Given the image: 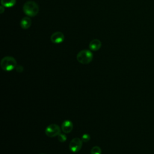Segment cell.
<instances>
[{
	"mask_svg": "<svg viewBox=\"0 0 154 154\" xmlns=\"http://www.w3.org/2000/svg\"><path fill=\"white\" fill-rule=\"evenodd\" d=\"M23 11L25 14L29 17H34L36 16L39 11L38 5L32 1H28L26 2L23 6Z\"/></svg>",
	"mask_w": 154,
	"mask_h": 154,
	"instance_id": "cell-1",
	"label": "cell"
},
{
	"mask_svg": "<svg viewBox=\"0 0 154 154\" xmlns=\"http://www.w3.org/2000/svg\"><path fill=\"white\" fill-rule=\"evenodd\" d=\"M17 66V61L14 58L7 56L4 57L1 61V68L7 72H10L16 69Z\"/></svg>",
	"mask_w": 154,
	"mask_h": 154,
	"instance_id": "cell-2",
	"label": "cell"
},
{
	"mask_svg": "<svg viewBox=\"0 0 154 154\" xmlns=\"http://www.w3.org/2000/svg\"><path fill=\"white\" fill-rule=\"evenodd\" d=\"M93 57V55L92 52L87 49L81 51L76 55L77 61L82 64H87L90 63L92 61Z\"/></svg>",
	"mask_w": 154,
	"mask_h": 154,
	"instance_id": "cell-3",
	"label": "cell"
},
{
	"mask_svg": "<svg viewBox=\"0 0 154 154\" xmlns=\"http://www.w3.org/2000/svg\"><path fill=\"white\" fill-rule=\"evenodd\" d=\"M61 129L57 124H51L48 125L45 131V134L51 138L58 136L61 133Z\"/></svg>",
	"mask_w": 154,
	"mask_h": 154,
	"instance_id": "cell-4",
	"label": "cell"
},
{
	"mask_svg": "<svg viewBox=\"0 0 154 154\" xmlns=\"http://www.w3.org/2000/svg\"><path fill=\"white\" fill-rule=\"evenodd\" d=\"M82 141L81 139L78 137H75L73 138L69 145V147L70 150L72 152L76 153L78 152L82 148Z\"/></svg>",
	"mask_w": 154,
	"mask_h": 154,
	"instance_id": "cell-5",
	"label": "cell"
},
{
	"mask_svg": "<svg viewBox=\"0 0 154 154\" xmlns=\"http://www.w3.org/2000/svg\"><path fill=\"white\" fill-rule=\"evenodd\" d=\"M64 34L60 31L54 32L51 36V40L52 43L55 44H58L64 41Z\"/></svg>",
	"mask_w": 154,
	"mask_h": 154,
	"instance_id": "cell-6",
	"label": "cell"
},
{
	"mask_svg": "<svg viewBox=\"0 0 154 154\" xmlns=\"http://www.w3.org/2000/svg\"><path fill=\"white\" fill-rule=\"evenodd\" d=\"M61 131L65 134H69L73 130V123L69 120L64 121L61 125Z\"/></svg>",
	"mask_w": 154,
	"mask_h": 154,
	"instance_id": "cell-7",
	"label": "cell"
},
{
	"mask_svg": "<svg viewBox=\"0 0 154 154\" xmlns=\"http://www.w3.org/2000/svg\"><path fill=\"white\" fill-rule=\"evenodd\" d=\"M102 46L101 42L98 39H94L90 42L89 48L90 50L93 51H98Z\"/></svg>",
	"mask_w": 154,
	"mask_h": 154,
	"instance_id": "cell-8",
	"label": "cell"
},
{
	"mask_svg": "<svg viewBox=\"0 0 154 154\" xmlns=\"http://www.w3.org/2000/svg\"><path fill=\"white\" fill-rule=\"evenodd\" d=\"M31 25V20L28 17H24L20 21V26L23 29H28Z\"/></svg>",
	"mask_w": 154,
	"mask_h": 154,
	"instance_id": "cell-9",
	"label": "cell"
},
{
	"mask_svg": "<svg viewBox=\"0 0 154 154\" xmlns=\"http://www.w3.org/2000/svg\"><path fill=\"white\" fill-rule=\"evenodd\" d=\"M16 0H1V3L2 5L5 7H11L16 4Z\"/></svg>",
	"mask_w": 154,
	"mask_h": 154,
	"instance_id": "cell-10",
	"label": "cell"
},
{
	"mask_svg": "<svg viewBox=\"0 0 154 154\" xmlns=\"http://www.w3.org/2000/svg\"><path fill=\"white\" fill-rule=\"evenodd\" d=\"M90 153L91 154H101L102 153V149L100 147H99L97 146H93L91 149Z\"/></svg>",
	"mask_w": 154,
	"mask_h": 154,
	"instance_id": "cell-11",
	"label": "cell"
},
{
	"mask_svg": "<svg viewBox=\"0 0 154 154\" xmlns=\"http://www.w3.org/2000/svg\"><path fill=\"white\" fill-rule=\"evenodd\" d=\"M58 137V140L60 142V143H64V142H65L66 141V140H67V137H66V135H65V134H61V133H60L58 136H57Z\"/></svg>",
	"mask_w": 154,
	"mask_h": 154,
	"instance_id": "cell-12",
	"label": "cell"
},
{
	"mask_svg": "<svg viewBox=\"0 0 154 154\" xmlns=\"http://www.w3.org/2000/svg\"><path fill=\"white\" fill-rule=\"evenodd\" d=\"M81 140L84 143H87L90 140V136L88 134H84L81 137Z\"/></svg>",
	"mask_w": 154,
	"mask_h": 154,
	"instance_id": "cell-13",
	"label": "cell"
},
{
	"mask_svg": "<svg viewBox=\"0 0 154 154\" xmlns=\"http://www.w3.org/2000/svg\"><path fill=\"white\" fill-rule=\"evenodd\" d=\"M16 70L19 72V73H21L23 71V67L22 65H17L16 67Z\"/></svg>",
	"mask_w": 154,
	"mask_h": 154,
	"instance_id": "cell-14",
	"label": "cell"
},
{
	"mask_svg": "<svg viewBox=\"0 0 154 154\" xmlns=\"http://www.w3.org/2000/svg\"><path fill=\"white\" fill-rule=\"evenodd\" d=\"M1 11H0V12H1V13H3V11H4L2 6H1Z\"/></svg>",
	"mask_w": 154,
	"mask_h": 154,
	"instance_id": "cell-15",
	"label": "cell"
},
{
	"mask_svg": "<svg viewBox=\"0 0 154 154\" xmlns=\"http://www.w3.org/2000/svg\"><path fill=\"white\" fill-rule=\"evenodd\" d=\"M40 154H45V153H40Z\"/></svg>",
	"mask_w": 154,
	"mask_h": 154,
	"instance_id": "cell-16",
	"label": "cell"
}]
</instances>
